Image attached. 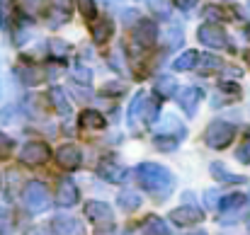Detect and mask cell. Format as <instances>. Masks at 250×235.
<instances>
[{
	"label": "cell",
	"instance_id": "37",
	"mask_svg": "<svg viewBox=\"0 0 250 235\" xmlns=\"http://www.w3.org/2000/svg\"><path fill=\"white\" fill-rule=\"evenodd\" d=\"M51 46H56L54 49L56 54H66V49H68V44L66 41H59V39H51Z\"/></svg>",
	"mask_w": 250,
	"mask_h": 235
},
{
	"label": "cell",
	"instance_id": "26",
	"mask_svg": "<svg viewBox=\"0 0 250 235\" xmlns=\"http://www.w3.org/2000/svg\"><path fill=\"white\" fill-rule=\"evenodd\" d=\"M236 160L243 162V165H250V134L238 143V148H236Z\"/></svg>",
	"mask_w": 250,
	"mask_h": 235
},
{
	"label": "cell",
	"instance_id": "41",
	"mask_svg": "<svg viewBox=\"0 0 250 235\" xmlns=\"http://www.w3.org/2000/svg\"><path fill=\"white\" fill-rule=\"evenodd\" d=\"M97 235H112V228H107V231H104V233H102V231H100V233Z\"/></svg>",
	"mask_w": 250,
	"mask_h": 235
},
{
	"label": "cell",
	"instance_id": "2",
	"mask_svg": "<svg viewBox=\"0 0 250 235\" xmlns=\"http://www.w3.org/2000/svg\"><path fill=\"white\" fill-rule=\"evenodd\" d=\"M156 114H158V99L156 97H148V95H136L134 99H131V104H129V124L136 129V126H141V124H148V121H153L156 119Z\"/></svg>",
	"mask_w": 250,
	"mask_h": 235
},
{
	"label": "cell",
	"instance_id": "16",
	"mask_svg": "<svg viewBox=\"0 0 250 235\" xmlns=\"http://www.w3.org/2000/svg\"><path fill=\"white\" fill-rule=\"evenodd\" d=\"M112 34H114V24L109 20H102L92 27V41L95 44H107L112 39Z\"/></svg>",
	"mask_w": 250,
	"mask_h": 235
},
{
	"label": "cell",
	"instance_id": "18",
	"mask_svg": "<svg viewBox=\"0 0 250 235\" xmlns=\"http://www.w3.org/2000/svg\"><path fill=\"white\" fill-rule=\"evenodd\" d=\"M144 233L146 235H172L170 233V228H167V223L163 218H158V216H148L146 218V223H144Z\"/></svg>",
	"mask_w": 250,
	"mask_h": 235
},
{
	"label": "cell",
	"instance_id": "25",
	"mask_svg": "<svg viewBox=\"0 0 250 235\" xmlns=\"http://www.w3.org/2000/svg\"><path fill=\"white\" fill-rule=\"evenodd\" d=\"M20 78L24 80L27 85H37V82L42 80V73H39L34 66H22V68H20Z\"/></svg>",
	"mask_w": 250,
	"mask_h": 235
},
{
	"label": "cell",
	"instance_id": "39",
	"mask_svg": "<svg viewBox=\"0 0 250 235\" xmlns=\"http://www.w3.org/2000/svg\"><path fill=\"white\" fill-rule=\"evenodd\" d=\"M204 199H207V206H216V192H207Z\"/></svg>",
	"mask_w": 250,
	"mask_h": 235
},
{
	"label": "cell",
	"instance_id": "7",
	"mask_svg": "<svg viewBox=\"0 0 250 235\" xmlns=\"http://www.w3.org/2000/svg\"><path fill=\"white\" fill-rule=\"evenodd\" d=\"M81 160H83V153H81V148L73 146V143H63V146L56 151V162H59L63 170H76V167L81 165Z\"/></svg>",
	"mask_w": 250,
	"mask_h": 235
},
{
	"label": "cell",
	"instance_id": "21",
	"mask_svg": "<svg viewBox=\"0 0 250 235\" xmlns=\"http://www.w3.org/2000/svg\"><path fill=\"white\" fill-rule=\"evenodd\" d=\"M246 201H248V199H246V194H229V196H224V199H221L219 209H221L224 214H229V211H236V209H241Z\"/></svg>",
	"mask_w": 250,
	"mask_h": 235
},
{
	"label": "cell",
	"instance_id": "35",
	"mask_svg": "<svg viewBox=\"0 0 250 235\" xmlns=\"http://www.w3.org/2000/svg\"><path fill=\"white\" fill-rule=\"evenodd\" d=\"M102 92H104V95H122V92H124V85H122V82H107V85L102 87Z\"/></svg>",
	"mask_w": 250,
	"mask_h": 235
},
{
	"label": "cell",
	"instance_id": "3",
	"mask_svg": "<svg viewBox=\"0 0 250 235\" xmlns=\"http://www.w3.org/2000/svg\"><path fill=\"white\" fill-rule=\"evenodd\" d=\"M233 136H236L233 124H229V121H211L209 129H207V134H204V143H207L209 148L221 151V148L231 146Z\"/></svg>",
	"mask_w": 250,
	"mask_h": 235
},
{
	"label": "cell",
	"instance_id": "12",
	"mask_svg": "<svg viewBox=\"0 0 250 235\" xmlns=\"http://www.w3.org/2000/svg\"><path fill=\"white\" fill-rule=\"evenodd\" d=\"M51 226H54V233L56 235H83L81 221L71 218V216H56Z\"/></svg>",
	"mask_w": 250,
	"mask_h": 235
},
{
	"label": "cell",
	"instance_id": "46",
	"mask_svg": "<svg viewBox=\"0 0 250 235\" xmlns=\"http://www.w3.org/2000/svg\"><path fill=\"white\" fill-rule=\"evenodd\" d=\"M248 226H250V221H248Z\"/></svg>",
	"mask_w": 250,
	"mask_h": 235
},
{
	"label": "cell",
	"instance_id": "31",
	"mask_svg": "<svg viewBox=\"0 0 250 235\" xmlns=\"http://www.w3.org/2000/svg\"><path fill=\"white\" fill-rule=\"evenodd\" d=\"M175 143H177L175 136H158V138H156V148H158V151H172Z\"/></svg>",
	"mask_w": 250,
	"mask_h": 235
},
{
	"label": "cell",
	"instance_id": "5",
	"mask_svg": "<svg viewBox=\"0 0 250 235\" xmlns=\"http://www.w3.org/2000/svg\"><path fill=\"white\" fill-rule=\"evenodd\" d=\"M197 39H199L204 46H209V49H229V46H231L226 32H224L219 24H211V22H207V24H202V27L197 29Z\"/></svg>",
	"mask_w": 250,
	"mask_h": 235
},
{
	"label": "cell",
	"instance_id": "9",
	"mask_svg": "<svg viewBox=\"0 0 250 235\" xmlns=\"http://www.w3.org/2000/svg\"><path fill=\"white\" fill-rule=\"evenodd\" d=\"M202 87H182L180 90V95H177V102H180V107L185 109V114H194L197 112V107H199V99H202Z\"/></svg>",
	"mask_w": 250,
	"mask_h": 235
},
{
	"label": "cell",
	"instance_id": "19",
	"mask_svg": "<svg viewBox=\"0 0 250 235\" xmlns=\"http://www.w3.org/2000/svg\"><path fill=\"white\" fill-rule=\"evenodd\" d=\"M224 68V63H221V59L219 56H202L199 59V73L202 76H211V73H219Z\"/></svg>",
	"mask_w": 250,
	"mask_h": 235
},
{
	"label": "cell",
	"instance_id": "44",
	"mask_svg": "<svg viewBox=\"0 0 250 235\" xmlns=\"http://www.w3.org/2000/svg\"><path fill=\"white\" fill-rule=\"evenodd\" d=\"M246 59H248V63H250V51H248V54H246Z\"/></svg>",
	"mask_w": 250,
	"mask_h": 235
},
{
	"label": "cell",
	"instance_id": "8",
	"mask_svg": "<svg viewBox=\"0 0 250 235\" xmlns=\"http://www.w3.org/2000/svg\"><path fill=\"white\" fill-rule=\"evenodd\" d=\"M85 216H87L92 223H97V226H102V223L109 226L112 218H114L109 204H102V201H90V204L85 206Z\"/></svg>",
	"mask_w": 250,
	"mask_h": 235
},
{
	"label": "cell",
	"instance_id": "15",
	"mask_svg": "<svg viewBox=\"0 0 250 235\" xmlns=\"http://www.w3.org/2000/svg\"><path fill=\"white\" fill-rule=\"evenodd\" d=\"M49 102H51V107L59 112V114H71V102H68V97L63 95V90L61 87H51L49 90Z\"/></svg>",
	"mask_w": 250,
	"mask_h": 235
},
{
	"label": "cell",
	"instance_id": "45",
	"mask_svg": "<svg viewBox=\"0 0 250 235\" xmlns=\"http://www.w3.org/2000/svg\"><path fill=\"white\" fill-rule=\"evenodd\" d=\"M248 7H250V0H248Z\"/></svg>",
	"mask_w": 250,
	"mask_h": 235
},
{
	"label": "cell",
	"instance_id": "4",
	"mask_svg": "<svg viewBox=\"0 0 250 235\" xmlns=\"http://www.w3.org/2000/svg\"><path fill=\"white\" fill-rule=\"evenodd\" d=\"M49 157H51V151H49V146L44 141H29L20 151V162L22 165H32V167L46 165Z\"/></svg>",
	"mask_w": 250,
	"mask_h": 235
},
{
	"label": "cell",
	"instance_id": "11",
	"mask_svg": "<svg viewBox=\"0 0 250 235\" xmlns=\"http://www.w3.org/2000/svg\"><path fill=\"white\" fill-rule=\"evenodd\" d=\"M134 37L141 46H153L156 39H158V27L151 22V20H141L134 29Z\"/></svg>",
	"mask_w": 250,
	"mask_h": 235
},
{
	"label": "cell",
	"instance_id": "30",
	"mask_svg": "<svg viewBox=\"0 0 250 235\" xmlns=\"http://www.w3.org/2000/svg\"><path fill=\"white\" fill-rule=\"evenodd\" d=\"M148 7H151L156 15H163V17L170 15V0H148Z\"/></svg>",
	"mask_w": 250,
	"mask_h": 235
},
{
	"label": "cell",
	"instance_id": "29",
	"mask_svg": "<svg viewBox=\"0 0 250 235\" xmlns=\"http://www.w3.org/2000/svg\"><path fill=\"white\" fill-rule=\"evenodd\" d=\"M180 41H182V29H180V27H170V29H166V44L170 49L180 46Z\"/></svg>",
	"mask_w": 250,
	"mask_h": 235
},
{
	"label": "cell",
	"instance_id": "23",
	"mask_svg": "<svg viewBox=\"0 0 250 235\" xmlns=\"http://www.w3.org/2000/svg\"><path fill=\"white\" fill-rule=\"evenodd\" d=\"M197 63V51H185L182 56L175 59V71H189Z\"/></svg>",
	"mask_w": 250,
	"mask_h": 235
},
{
	"label": "cell",
	"instance_id": "43",
	"mask_svg": "<svg viewBox=\"0 0 250 235\" xmlns=\"http://www.w3.org/2000/svg\"><path fill=\"white\" fill-rule=\"evenodd\" d=\"M192 235H207V233H204V231H199V233H192Z\"/></svg>",
	"mask_w": 250,
	"mask_h": 235
},
{
	"label": "cell",
	"instance_id": "38",
	"mask_svg": "<svg viewBox=\"0 0 250 235\" xmlns=\"http://www.w3.org/2000/svg\"><path fill=\"white\" fill-rule=\"evenodd\" d=\"M199 0H177V5H180V10H192L194 5H197Z\"/></svg>",
	"mask_w": 250,
	"mask_h": 235
},
{
	"label": "cell",
	"instance_id": "40",
	"mask_svg": "<svg viewBox=\"0 0 250 235\" xmlns=\"http://www.w3.org/2000/svg\"><path fill=\"white\" fill-rule=\"evenodd\" d=\"M122 20H124V24H131V22L136 20V12H134V10H129V12H126V15L122 17Z\"/></svg>",
	"mask_w": 250,
	"mask_h": 235
},
{
	"label": "cell",
	"instance_id": "32",
	"mask_svg": "<svg viewBox=\"0 0 250 235\" xmlns=\"http://www.w3.org/2000/svg\"><path fill=\"white\" fill-rule=\"evenodd\" d=\"M29 15H37L39 10H44V0H24V5H22Z\"/></svg>",
	"mask_w": 250,
	"mask_h": 235
},
{
	"label": "cell",
	"instance_id": "6",
	"mask_svg": "<svg viewBox=\"0 0 250 235\" xmlns=\"http://www.w3.org/2000/svg\"><path fill=\"white\" fill-rule=\"evenodd\" d=\"M22 196H24L27 209H32V211H42V209L49 206V192H46V187L42 182H29L24 187V194Z\"/></svg>",
	"mask_w": 250,
	"mask_h": 235
},
{
	"label": "cell",
	"instance_id": "1",
	"mask_svg": "<svg viewBox=\"0 0 250 235\" xmlns=\"http://www.w3.org/2000/svg\"><path fill=\"white\" fill-rule=\"evenodd\" d=\"M139 179L156 196H167L170 189H172V175L156 162H141L139 165Z\"/></svg>",
	"mask_w": 250,
	"mask_h": 235
},
{
	"label": "cell",
	"instance_id": "17",
	"mask_svg": "<svg viewBox=\"0 0 250 235\" xmlns=\"http://www.w3.org/2000/svg\"><path fill=\"white\" fill-rule=\"evenodd\" d=\"M209 172H211V177H216L219 182H231V184H241V182H246V177H236V175H231V172L224 167V162H211Z\"/></svg>",
	"mask_w": 250,
	"mask_h": 235
},
{
	"label": "cell",
	"instance_id": "42",
	"mask_svg": "<svg viewBox=\"0 0 250 235\" xmlns=\"http://www.w3.org/2000/svg\"><path fill=\"white\" fill-rule=\"evenodd\" d=\"M246 37H248V39H250V27H248V29H246Z\"/></svg>",
	"mask_w": 250,
	"mask_h": 235
},
{
	"label": "cell",
	"instance_id": "14",
	"mask_svg": "<svg viewBox=\"0 0 250 235\" xmlns=\"http://www.w3.org/2000/svg\"><path fill=\"white\" fill-rule=\"evenodd\" d=\"M97 172H100L104 179H109V182H119V179H122V175H124V167L109 156V157H102V160H100Z\"/></svg>",
	"mask_w": 250,
	"mask_h": 235
},
{
	"label": "cell",
	"instance_id": "27",
	"mask_svg": "<svg viewBox=\"0 0 250 235\" xmlns=\"http://www.w3.org/2000/svg\"><path fill=\"white\" fill-rule=\"evenodd\" d=\"M204 17L216 20V24H219V20H231V15L224 12V7H216V5H207V7H204Z\"/></svg>",
	"mask_w": 250,
	"mask_h": 235
},
{
	"label": "cell",
	"instance_id": "34",
	"mask_svg": "<svg viewBox=\"0 0 250 235\" xmlns=\"http://www.w3.org/2000/svg\"><path fill=\"white\" fill-rule=\"evenodd\" d=\"M10 151H12V138H10V136H5V134L0 131V157L7 156Z\"/></svg>",
	"mask_w": 250,
	"mask_h": 235
},
{
	"label": "cell",
	"instance_id": "36",
	"mask_svg": "<svg viewBox=\"0 0 250 235\" xmlns=\"http://www.w3.org/2000/svg\"><path fill=\"white\" fill-rule=\"evenodd\" d=\"M73 76H76L78 80H85V82H87V80H90V71H87V68H83V66H78V68L73 71Z\"/></svg>",
	"mask_w": 250,
	"mask_h": 235
},
{
	"label": "cell",
	"instance_id": "13",
	"mask_svg": "<svg viewBox=\"0 0 250 235\" xmlns=\"http://www.w3.org/2000/svg\"><path fill=\"white\" fill-rule=\"evenodd\" d=\"M78 187L71 182V179H63L61 184H59V194H56V201L61 204V206H66V209H71V206H76L78 204Z\"/></svg>",
	"mask_w": 250,
	"mask_h": 235
},
{
	"label": "cell",
	"instance_id": "28",
	"mask_svg": "<svg viewBox=\"0 0 250 235\" xmlns=\"http://www.w3.org/2000/svg\"><path fill=\"white\" fill-rule=\"evenodd\" d=\"M78 10H81V15L85 20H95V15H97L95 0H78Z\"/></svg>",
	"mask_w": 250,
	"mask_h": 235
},
{
	"label": "cell",
	"instance_id": "22",
	"mask_svg": "<svg viewBox=\"0 0 250 235\" xmlns=\"http://www.w3.org/2000/svg\"><path fill=\"white\" fill-rule=\"evenodd\" d=\"M139 204H141V196L136 192H122L119 194V206L124 211H134V209H139Z\"/></svg>",
	"mask_w": 250,
	"mask_h": 235
},
{
	"label": "cell",
	"instance_id": "24",
	"mask_svg": "<svg viewBox=\"0 0 250 235\" xmlns=\"http://www.w3.org/2000/svg\"><path fill=\"white\" fill-rule=\"evenodd\" d=\"M175 87H177V82H175V78H170V76H166V78H161L156 82V92L161 97H170L175 92Z\"/></svg>",
	"mask_w": 250,
	"mask_h": 235
},
{
	"label": "cell",
	"instance_id": "47",
	"mask_svg": "<svg viewBox=\"0 0 250 235\" xmlns=\"http://www.w3.org/2000/svg\"><path fill=\"white\" fill-rule=\"evenodd\" d=\"M34 235H39V233H34Z\"/></svg>",
	"mask_w": 250,
	"mask_h": 235
},
{
	"label": "cell",
	"instance_id": "20",
	"mask_svg": "<svg viewBox=\"0 0 250 235\" xmlns=\"http://www.w3.org/2000/svg\"><path fill=\"white\" fill-rule=\"evenodd\" d=\"M81 124L85 129H104V117L95 109H85L81 114Z\"/></svg>",
	"mask_w": 250,
	"mask_h": 235
},
{
	"label": "cell",
	"instance_id": "33",
	"mask_svg": "<svg viewBox=\"0 0 250 235\" xmlns=\"http://www.w3.org/2000/svg\"><path fill=\"white\" fill-rule=\"evenodd\" d=\"M219 90H221V92H226V95H231V97H238V95H241V87H238L236 82H221V85H219Z\"/></svg>",
	"mask_w": 250,
	"mask_h": 235
},
{
	"label": "cell",
	"instance_id": "10",
	"mask_svg": "<svg viewBox=\"0 0 250 235\" xmlns=\"http://www.w3.org/2000/svg\"><path fill=\"white\" fill-rule=\"evenodd\" d=\"M204 218V214H202V209H197V206H180V209H175L172 214H170V221H175L177 226H194V223H199Z\"/></svg>",
	"mask_w": 250,
	"mask_h": 235
}]
</instances>
